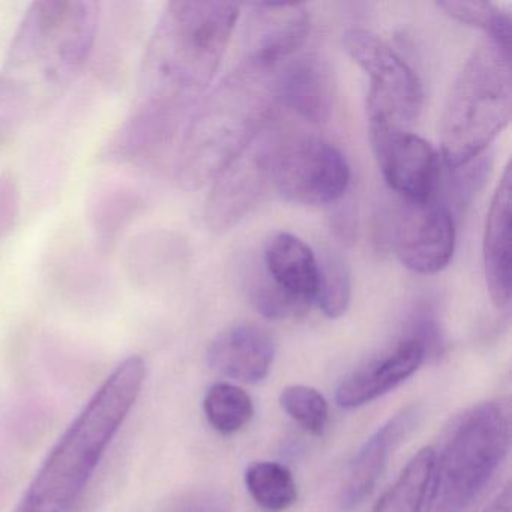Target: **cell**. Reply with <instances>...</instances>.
Here are the masks:
<instances>
[{
    "mask_svg": "<svg viewBox=\"0 0 512 512\" xmlns=\"http://www.w3.org/2000/svg\"><path fill=\"white\" fill-rule=\"evenodd\" d=\"M241 5L176 0L164 8L139 70L137 100L104 148L118 164L157 157L187 124L220 67Z\"/></svg>",
    "mask_w": 512,
    "mask_h": 512,
    "instance_id": "1",
    "label": "cell"
},
{
    "mask_svg": "<svg viewBox=\"0 0 512 512\" xmlns=\"http://www.w3.org/2000/svg\"><path fill=\"white\" fill-rule=\"evenodd\" d=\"M98 13L89 0H43L29 8L0 76L2 125L22 124L77 79L97 41Z\"/></svg>",
    "mask_w": 512,
    "mask_h": 512,
    "instance_id": "2",
    "label": "cell"
},
{
    "mask_svg": "<svg viewBox=\"0 0 512 512\" xmlns=\"http://www.w3.org/2000/svg\"><path fill=\"white\" fill-rule=\"evenodd\" d=\"M275 71L242 64L194 107L176 163L182 188L211 185L271 124L280 104Z\"/></svg>",
    "mask_w": 512,
    "mask_h": 512,
    "instance_id": "3",
    "label": "cell"
},
{
    "mask_svg": "<svg viewBox=\"0 0 512 512\" xmlns=\"http://www.w3.org/2000/svg\"><path fill=\"white\" fill-rule=\"evenodd\" d=\"M146 380L140 356L124 359L65 430L35 475L25 500L73 511Z\"/></svg>",
    "mask_w": 512,
    "mask_h": 512,
    "instance_id": "4",
    "label": "cell"
},
{
    "mask_svg": "<svg viewBox=\"0 0 512 512\" xmlns=\"http://www.w3.org/2000/svg\"><path fill=\"white\" fill-rule=\"evenodd\" d=\"M512 112L511 55L479 44L455 79L440 125L443 161L466 166L508 127Z\"/></svg>",
    "mask_w": 512,
    "mask_h": 512,
    "instance_id": "5",
    "label": "cell"
},
{
    "mask_svg": "<svg viewBox=\"0 0 512 512\" xmlns=\"http://www.w3.org/2000/svg\"><path fill=\"white\" fill-rule=\"evenodd\" d=\"M509 445L508 401H487L464 413L434 458L425 512H466L496 475Z\"/></svg>",
    "mask_w": 512,
    "mask_h": 512,
    "instance_id": "6",
    "label": "cell"
},
{
    "mask_svg": "<svg viewBox=\"0 0 512 512\" xmlns=\"http://www.w3.org/2000/svg\"><path fill=\"white\" fill-rule=\"evenodd\" d=\"M344 47L370 77L368 119H383L403 128L416 121L424 91L413 68L386 41L368 31L347 32Z\"/></svg>",
    "mask_w": 512,
    "mask_h": 512,
    "instance_id": "7",
    "label": "cell"
},
{
    "mask_svg": "<svg viewBox=\"0 0 512 512\" xmlns=\"http://www.w3.org/2000/svg\"><path fill=\"white\" fill-rule=\"evenodd\" d=\"M272 181L287 200L299 205H332L349 190L350 167L343 152L317 137L280 142Z\"/></svg>",
    "mask_w": 512,
    "mask_h": 512,
    "instance_id": "8",
    "label": "cell"
},
{
    "mask_svg": "<svg viewBox=\"0 0 512 512\" xmlns=\"http://www.w3.org/2000/svg\"><path fill=\"white\" fill-rule=\"evenodd\" d=\"M269 125L212 182L205 203V221L212 232H229L238 226L271 184L280 140Z\"/></svg>",
    "mask_w": 512,
    "mask_h": 512,
    "instance_id": "9",
    "label": "cell"
},
{
    "mask_svg": "<svg viewBox=\"0 0 512 512\" xmlns=\"http://www.w3.org/2000/svg\"><path fill=\"white\" fill-rule=\"evenodd\" d=\"M368 128L380 172L401 200L424 203L439 197L442 164L430 143L383 119H368Z\"/></svg>",
    "mask_w": 512,
    "mask_h": 512,
    "instance_id": "10",
    "label": "cell"
},
{
    "mask_svg": "<svg viewBox=\"0 0 512 512\" xmlns=\"http://www.w3.org/2000/svg\"><path fill=\"white\" fill-rule=\"evenodd\" d=\"M392 238L395 254L410 271L422 275L443 271L455 250V220L451 208L439 197L424 203L403 200Z\"/></svg>",
    "mask_w": 512,
    "mask_h": 512,
    "instance_id": "11",
    "label": "cell"
},
{
    "mask_svg": "<svg viewBox=\"0 0 512 512\" xmlns=\"http://www.w3.org/2000/svg\"><path fill=\"white\" fill-rule=\"evenodd\" d=\"M247 8L242 28V64L275 70L304 44L310 32V14L301 4L254 2Z\"/></svg>",
    "mask_w": 512,
    "mask_h": 512,
    "instance_id": "12",
    "label": "cell"
},
{
    "mask_svg": "<svg viewBox=\"0 0 512 512\" xmlns=\"http://www.w3.org/2000/svg\"><path fill=\"white\" fill-rule=\"evenodd\" d=\"M421 415V409L416 404L406 407L365 442L350 464L341 488L340 502L343 509H353L370 496L392 452L415 430Z\"/></svg>",
    "mask_w": 512,
    "mask_h": 512,
    "instance_id": "13",
    "label": "cell"
},
{
    "mask_svg": "<svg viewBox=\"0 0 512 512\" xmlns=\"http://www.w3.org/2000/svg\"><path fill=\"white\" fill-rule=\"evenodd\" d=\"M278 101L311 124L331 116L334 101L331 71L317 56H299L275 71Z\"/></svg>",
    "mask_w": 512,
    "mask_h": 512,
    "instance_id": "14",
    "label": "cell"
},
{
    "mask_svg": "<svg viewBox=\"0 0 512 512\" xmlns=\"http://www.w3.org/2000/svg\"><path fill=\"white\" fill-rule=\"evenodd\" d=\"M274 340L257 325H236L218 335L208 350L212 370L244 383H259L274 364Z\"/></svg>",
    "mask_w": 512,
    "mask_h": 512,
    "instance_id": "15",
    "label": "cell"
},
{
    "mask_svg": "<svg viewBox=\"0 0 512 512\" xmlns=\"http://www.w3.org/2000/svg\"><path fill=\"white\" fill-rule=\"evenodd\" d=\"M511 206L512 169L508 164L491 200L484 233L485 281L499 310H508L511 304Z\"/></svg>",
    "mask_w": 512,
    "mask_h": 512,
    "instance_id": "16",
    "label": "cell"
},
{
    "mask_svg": "<svg viewBox=\"0 0 512 512\" xmlns=\"http://www.w3.org/2000/svg\"><path fill=\"white\" fill-rule=\"evenodd\" d=\"M421 343L407 338L379 361L355 371L337 389V403L344 409H356L388 394L419 370L425 359Z\"/></svg>",
    "mask_w": 512,
    "mask_h": 512,
    "instance_id": "17",
    "label": "cell"
},
{
    "mask_svg": "<svg viewBox=\"0 0 512 512\" xmlns=\"http://www.w3.org/2000/svg\"><path fill=\"white\" fill-rule=\"evenodd\" d=\"M262 263L274 283L308 310L319 280V260L313 250L296 236L277 232L266 241Z\"/></svg>",
    "mask_w": 512,
    "mask_h": 512,
    "instance_id": "18",
    "label": "cell"
},
{
    "mask_svg": "<svg viewBox=\"0 0 512 512\" xmlns=\"http://www.w3.org/2000/svg\"><path fill=\"white\" fill-rule=\"evenodd\" d=\"M434 458L436 452L430 446L413 455L373 512H421L433 473Z\"/></svg>",
    "mask_w": 512,
    "mask_h": 512,
    "instance_id": "19",
    "label": "cell"
},
{
    "mask_svg": "<svg viewBox=\"0 0 512 512\" xmlns=\"http://www.w3.org/2000/svg\"><path fill=\"white\" fill-rule=\"evenodd\" d=\"M245 485L257 505L266 511H284L298 499V488L292 472L274 461L251 464L245 472Z\"/></svg>",
    "mask_w": 512,
    "mask_h": 512,
    "instance_id": "20",
    "label": "cell"
},
{
    "mask_svg": "<svg viewBox=\"0 0 512 512\" xmlns=\"http://www.w3.org/2000/svg\"><path fill=\"white\" fill-rule=\"evenodd\" d=\"M203 410L209 425L224 436L238 433L254 415L250 395L230 383H215L206 391Z\"/></svg>",
    "mask_w": 512,
    "mask_h": 512,
    "instance_id": "21",
    "label": "cell"
},
{
    "mask_svg": "<svg viewBox=\"0 0 512 512\" xmlns=\"http://www.w3.org/2000/svg\"><path fill=\"white\" fill-rule=\"evenodd\" d=\"M437 7L457 22L481 29L503 52L511 55V17L491 2H467V0H449L439 2Z\"/></svg>",
    "mask_w": 512,
    "mask_h": 512,
    "instance_id": "22",
    "label": "cell"
},
{
    "mask_svg": "<svg viewBox=\"0 0 512 512\" xmlns=\"http://www.w3.org/2000/svg\"><path fill=\"white\" fill-rule=\"evenodd\" d=\"M142 199L128 188L103 191L91 206V220L101 242L109 245L139 214Z\"/></svg>",
    "mask_w": 512,
    "mask_h": 512,
    "instance_id": "23",
    "label": "cell"
},
{
    "mask_svg": "<svg viewBox=\"0 0 512 512\" xmlns=\"http://www.w3.org/2000/svg\"><path fill=\"white\" fill-rule=\"evenodd\" d=\"M352 301V280L346 262L337 253H329L319 262L314 302L329 319H338L349 310Z\"/></svg>",
    "mask_w": 512,
    "mask_h": 512,
    "instance_id": "24",
    "label": "cell"
},
{
    "mask_svg": "<svg viewBox=\"0 0 512 512\" xmlns=\"http://www.w3.org/2000/svg\"><path fill=\"white\" fill-rule=\"evenodd\" d=\"M280 404L284 412L298 422L313 436H322L328 427L329 406L326 398L310 386H287L280 394Z\"/></svg>",
    "mask_w": 512,
    "mask_h": 512,
    "instance_id": "25",
    "label": "cell"
},
{
    "mask_svg": "<svg viewBox=\"0 0 512 512\" xmlns=\"http://www.w3.org/2000/svg\"><path fill=\"white\" fill-rule=\"evenodd\" d=\"M247 292L253 307L266 319H287L307 311L274 283L263 268V263L248 272Z\"/></svg>",
    "mask_w": 512,
    "mask_h": 512,
    "instance_id": "26",
    "label": "cell"
},
{
    "mask_svg": "<svg viewBox=\"0 0 512 512\" xmlns=\"http://www.w3.org/2000/svg\"><path fill=\"white\" fill-rule=\"evenodd\" d=\"M19 212V184L11 173H0V239L14 229Z\"/></svg>",
    "mask_w": 512,
    "mask_h": 512,
    "instance_id": "27",
    "label": "cell"
},
{
    "mask_svg": "<svg viewBox=\"0 0 512 512\" xmlns=\"http://www.w3.org/2000/svg\"><path fill=\"white\" fill-rule=\"evenodd\" d=\"M410 338L421 343L425 355L427 353L439 355L440 349H442V334H440L439 323H437L436 317L430 310L422 311L416 317L415 322H413V335Z\"/></svg>",
    "mask_w": 512,
    "mask_h": 512,
    "instance_id": "28",
    "label": "cell"
},
{
    "mask_svg": "<svg viewBox=\"0 0 512 512\" xmlns=\"http://www.w3.org/2000/svg\"><path fill=\"white\" fill-rule=\"evenodd\" d=\"M332 229L341 244H353L355 242L356 224L352 209H338L332 217Z\"/></svg>",
    "mask_w": 512,
    "mask_h": 512,
    "instance_id": "29",
    "label": "cell"
},
{
    "mask_svg": "<svg viewBox=\"0 0 512 512\" xmlns=\"http://www.w3.org/2000/svg\"><path fill=\"white\" fill-rule=\"evenodd\" d=\"M511 502V485L508 484L494 497L493 502L484 509V512H511Z\"/></svg>",
    "mask_w": 512,
    "mask_h": 512,
    "instance_id": "30",
    "label": "cell"
},
{
    "mask_svg": "<svg viewBox=\"0 0 512 512\" xmlns=\"http://www.w3.org/2000/svg\"><path fill=\"white\" fill-rule=\"evenodd\" d=\"M19 512H73L71 509L58 508V506L44 505V503L29 502L25 500Z\"/></svg>",
    "mask_w": 512,
    "mask_h": 512,
    "instance_id": "31",
    "label": "cell"
}]
</instances>
